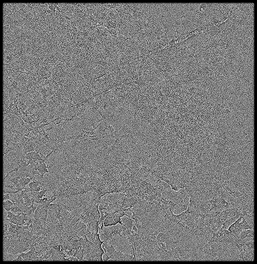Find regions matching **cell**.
<instances>
[{
  "mask_svg": "<svg viewBox=\"0 0 257 264\" xmlns=\"http://www.w3.org/2000/svg\"><path fill=\"white\" fill-rule=\"evenodd\" d=\"M125 228L118 224L106 228L100 237L104 261L136 260L134 247L127 237Z\"/></svg>",
  "mask_w": 257,
  "mask_h": 264,
  "instance_id": "1",
  "label": "cell"
},
{
  "mask_svg": "<svg viewBox=\"0 0 257 264\" xmlns=\"http://www.w3.org/2000/svg\"><path fill=\"white\" fill-rule=\"evenodd\" d=\"M14 204L12 202L9 200L4 201L3 203L4 209L7 211L11 210L13 207Z\"/></svg>",
  "mask_w": 257,
  "mask_h": 264,
  "instance_id": "2",
  "label": "cell"
},
{
  "mask_svg": "<svg viewBox=\"0 0 257 264\" xmlns=\"http://www.w3.org/2000/svg\"><path fill=\"white\" fill-rule=\"evenodd\" d=\"M58 246V247H58V249H59L60 250V249H60V248H59V246Z\"/></svg>",
  "mask_w": 257,
  "mask_h": 264,
  "instance_id": "3",
  "label": "cell"
}]
</instances>
